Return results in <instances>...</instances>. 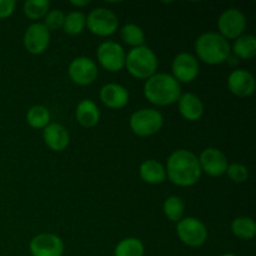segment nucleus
I'll return each instance as SVG.
<instances>
[{
	"mask_svg": "<svg viewBox=\"0 0 256 256\" xmlns=\"http://www.w3.org/2000/svg\"><path fill=\"white\" fill-rule=\"evenodd\" d=\"M70 4L75 8H82V6H86V5H89L90 2H88V0H84V2H78L76 0V2H74V0H72V2H70Z\"/></svg>",
	"mask_w": 256,
	"mask_h": 256,
	"instance_id": "nucleus-32",
	"label": "nucleus"
},
{
	"mask_svg": "<svg viewBox=\"0 0 256 256\" xmlns=\"http://www.w3.org/2000/svg\"><path fill=\"white\" fill-rule=\"evenodd\" d=\"M42 138L46 146L52 152H62L66 149L70 142L68 130L56 122H52L42 129Z\"/></svg>",
	"mask_w": 256,
	"mask_h": 256,
	"instance_id": "nucleus-17",
	"label": "nucleus"
},
{
	"mask_svg": "<svg viewBox=\"0 0 256 256\" xmlns=\"http://www.w3.org/2000/svg\"><path fill=\"white\" fill-rule=\"evenodd\" d=\"M229 179L234 182H245L249 179V170L245 165L239 164V162H234V164L228 165L226 172Z\"/></svg>",
	"mask_w": 256,
	"mask_h": 256,
	"instance_id": "nucleus-29",
	"label": "nucleus"
},
{
	"mask_svg": "<svg viewBox=\"0 0 256 256\" xmlns=\"http://www.w3.org/2000/svg\"><path fill=\"white\" fill-rule=\"evenodd\" d=\"M219 34L225 39H238L246 29V16L238 8L226 9L218 20Z\"/></svg>",
	"mask_w": 256,
	"mask_h": 256,
	"instance_id": "nucleus-8",
	"label": "nucleus"
},
{
	"mask_svg": "<svg viewBox=\"0 0 256 256\" xmlns=\"http://www.w3.org/2000/svg\"><path fill=\"white\" fill-rule=\"evenodd\" d=\"M198 159H199L202 172H206L209 176L212 178H219L224 175L229 165L226 155L216 148H206L202 150Z\"/></svg>",
	"mask_w": 256,
	"mask_h": 256,
	"instance_id": "nucleus-11",
	"label": "nucleus"
},
{
	"mask_svg": "<svg viewBox=\"0 0 256 256\" xmlns=\"http://www.w3.org/2000/svg\"><path fill=\"white\" fill-rule=\"evenodd\" d=\"M232 50L240 59H254L256 55V38L254 35L249 34L242 35L238 39H235Z\"/></svg>",
	"mask_w": 256,
	"mask_h": 256,
	"instance_id": "nucleus-21",
	"label": "nucleus"
},
{
	"mask_svg": "<svg viewBox=\"0 0 256 256\" xmlns=\"http://www.w3.org/2000/svg\"><path fill=\"white\" fill-rule=\"evenodd\" d=\"M162 212L165 216L172 222H179L182 219L185 212L184 202L179 196H169L164 202L162 205Z\"/></svg>",
	"mask_w": 256,
	"mask_h": 256,
	"instance_id": "nucleus-26",
	"label": "nucleus"
},
{
	"mask_svg": "<svg viewBox=\"0 0 256 256\" xmlns=\"http://www.w3.org/2000/svg\"><path fill=\"white\" fill-rule=\"evenodd\" d=\"M158 58L150 48L142 46L132 48L125 58V66L132 76L140 80H148L156 74Z\"/></svg>",
	"mask_w": 256,
	"mask_h": 256,
	"instance_id": "nucleus-4",
	"label": "nucleus"
},
{
	"mask_svg": "<svg viewBox=\"0 0 256 256\" xmlns=\"http://www.w3.org/2000/svg\"><path fill=\"white\" fill-rule=\"evenodd\" d=\"M222 256H236V255H234V254H224V255H222Z\"/></svg>",
	"mask_w": 256,
	"mask_h": 256,
	"instance_id": "nucleus-33",
	"label": "nucleus"
},
{
	"mask_svg": "<svg viewBox=\"0 0 256 256\" xmlns=\"http://www.w3.org/2000/svg\"><path fill=\"white\" fill-rule=\"evenodd\" d=\"M164 118L155 109H140L130 118V129L138 136H152L162 130Z\"/></svg>",
	"mask_w": 256,
	"mask_h": 256,
	"instance_id": "nucleus-5",
	"label": "nucleus"
},
{
	"mask_svg": "<svg viewBox=\"0 0 256 256\" xmlns=\"http://www.w3.org/2000/svg\"><path fill=\"white\" fill-rule=\"evenodd\" d=\"M176 234L182 244L190 248H199L208 240V229L196 218H182L176 224Z\"/></svg>",
	"mask_w": 256,
	"mask_h": 256,
	"instance_id": "nucleus-6",
	"label": "nucleus"
},
{
	"mask_svg": "<svg viewBox=\"0 0 256 256\" xmlns=\"http://www.w3.org/2000/svg\"><path fill=\"white\" fill-rule=\"evenodd\" d=\"M69 76L75 84L90 85L96 80L98 78V68L94 60L86 56H79L72 60L69 65Z\"/></svg>",
	"mask_w": 256,
	"mask_h": 256,
	"instance_id": "nucleus-13",
	"label": "nucleus"
},
{
	"mask_svg": "<svg viewBox=\"0 0 256 256\" xmlns=\"http://www.w3.org/2000/svg\"><path fill=\"white\" fill-rule=\"evenodd\" d=\"M255 78L250 72L236 69L228 78V88L238 98H248L255 92Z\"/></svg>",
	"mask_w": 256,
	"mask_h": 256,
	"instance_id": "nucleus-15",
	"label": "nucleus"
},
{
	"mask_svg": "<svg viewBox=\"0 0 256 256\" xmlns=\"http://www.w3.org/2000/svg\"><path fill=\"white\" fill-rule=\"evenodd\" d=\"M172 78L178 82H192L199 75V62L190 52H180L174 58L172 64Z\"/></svg>",
	"mask_w": 256,
	"mask_h": 256,
	"instance_id": "nucleus-10",
	"label": "nucleus"
},
{
	"mask_svg": "<svg viewBox=\"0 0 256 256\" xmlns=\"http://www.w3.org/2000/svg\"><path fill=\"white\" fill-rule=\"evenodd\" d=\"M24 46L32 55H40L48 49L50 42V32L42 22L32 24L24 34Z\"/></svg>",
	"mask_w": 256,
	"mask_h": 256,
	"instance_id": "nucleus-14",
	"label": "nucleus"
},
{
	"mask_svg": "<svg viewBox=\"0 0 256 256\" xmlns=\"http://www.w3.org/2000/svg\"><path fill=\"white\" fill-rule=\"evenodd\" d=\"M29 249L32 256H62L64 242L56 235L42 232L32 238Z\"/></svg>",
	"mask_w": 256,
	"mask_h": 256,
	"instance_id": "nucleus-12",
	"label": "nucleus"
},
{
	"mask_svg": "<svg viewBox=\"0 0 256 256\" xmlns=\"http://www.w3.org/2000/svg\"><path fill=\"white\" fill-rule=\"evenodd\" d=\"M65 14L60 9L50 10L46 15H45L44 25L48 30H59L62 29L64 25Z\"/></svg>",
	"mask_w": 256,
	"mask_h": 256,
	"instance_id": "nucleus-30",
	"label": "nucleus"
},
{
	"mask_svg": "<svg viewBox=\"0 0 256 256\" xmlns=\"http://www.w3.org/2000/svg\"><path fill=\"white\" fill-rule=\"evenodd\" d=\"M86 26V16L80 12H72L65 16L62 29L69 35H79Z\"/></svg>",
	"mask_w": 256,
	"mask_h": 256,
	"instance_id": "nucleus-27",
	"label": "nucleus"
},
{
	"mask_svg": "<svg viewBox=\"0 0 256 256\" xmlns=\"http://www.w3.org/2000/svg\"><path fill=\"white\" fill-rule=\"evenodd\" d=\"M120 36L122 40L126 45L132 48L142 46L145 42L144 30L136 24H126L120 30Z\"/></svg>",
	"mask_w": 256,
	"mask_h": 256,
	"instance_id": "nucleus-23",
	"label": "nucleus"
},
{
	"mask_svg": "<svg viewBox=\"0 0 256 256\" xmlns=\"http://www.w3.org/2000/svg\"><path fill=\"white\" fill-rule=\"evenodd\" d=\"M114 256H144V244L136 238L122 239L115 246Z\"/></svg>",
	"mask_w": 256,
	"mask_h": 256,
	"instance_id": "nucleus-24",
	"label": "nucleus"
},
{
	"mask_svg": "<svg viewBox=\"0 0 256 256\" xmlns=\"http://www.w3.org/2000/svg\"><path fill=\"white\" fill-rule=\"evenodd\" d=\"M144 95L152 104L168 106L178 102L182 95V86L172 75L156 72L145 82Z\"/></svg>",
	"mask_w": 256,
	"mask_h": 256,
	"instance_id": "nucleus-2",
	"label": "nucleus"
},
{
	"mask_svg": "<svg viewBox=\"0 0 256 256\" xmlns=\"http://www.w3.org/2000/svg\"><path fill=\"white\" fill-rule=\"evenodd\" d=\"M75 115H76L78 122L84 128L95 126L100 120L99 108L90 99H84L78 104Z\"/></svg>",
	"mask_w": 256,
	"mask_h": 256,
	"instance_id": "nucleus-20",
	"label": "nucleus"
},
{
	"mask_svg": "<svg viewBox=\"0 0 256 256\" xmlns=\"http://www.w3.org/2000/svg\"><path fill=\"white\" fill-rule=\"evenodd\" d=\"M178 108L182 116L188 122H198L204 115V104L200 98L192 92L180 95Z\"/></svg>",
	"mask_w": 256,
	"mask_h": 256,
	"instance_id": "nucleus-18",
	"label": "nucleus"
},
{
	"mask_svg": "<svg viewBox=\"0 0 256 256\" xmlns=\"http://www.w3.org/2000/svg\"><path fill=\"white\" fill-rule=\"evenodd\" d=\"M86 28L90 32L98 36H109L119 28V19L112 10L106 8H96L86 16Z\"/></svg>",
	"mask_w": 256,
	"mask_h": 256,
	"instance_id": "nucleus-7",
	"label": "nucleus"
},
{
	"mask_svg": "<svg viewBox=\"0 0 256 256\" xmlns=\"http://www.w3.org/2000/svg\"><path fill=\"white\" fill-rule=\"evenodd\" d=\"M195 52L198 58L205 64H222L230 58L232 48L229 42L219 32H209L200 35L195 42Z\"/></svg>",
	"mask_w": 256,
	"mask_h": 256,
	"instance_id": "nucleus-3",
	"label": "nucleus"
},
{
	"mask_svg": "<svg viewBox=\"0 0 256 256\" xmlns=\"http://www.w3.org/2000/svg\"><path fill=\"white\" fill-rule=\"evenodd\" d=\"M140 178L144 182L150 185H159L166 179V172L164 165L154 159L146 160L139 168Z\"/></svg>",
	"mask_w": 256,
	"mask_h": 256,
	"instance_id": "nucleus-19",
	"label": "nucleus"
},
{
	"mask_svg": "<svg viewBox=\"0 0 256 256\" xmlns=\"http://www.w3.org/2000/svg\"><path fill=\"white\" fill-rule=\"evenodd\" d=\"M16 2L14 0H0V19H6L12 16L15 10Z\"/></svg>",
	"mask_w": 256,
	"mask_h": 256,
	"instance_id": "nucleus-31",
	"label": "nucleus"
},
{
	"mask_svg": "<svg viewBox=\"0 0 256 256\" xmlns=\"http://www.w3.org/2000/svg\"><path fill=\"white\" fill-rule=\"evenodd\" d=\"M96 58L99 64L110 72H120L125 66L124 49L115 42H104L99 45L96 50Z\"/></svg>",
	"mask_w": 256,
	"mask_h": 256,
	"instance_id": "nucleus-9",
	"label": "nucleus"
},
{
	"mask_svg": "<svg viewBox=\"0 0 256 256\" xmlns=\"http://www.w3.org/2000/svg\"><path fill=\"white\" fill-rule=\"evenodd\" d=\"M26 122L34 129H44L50 124V112L42 105H34L26 112Z\"/></svg>",
	"mask_w": 256,
	"mask_h": 256,
	"instance_id": "nucleus-25",
	"label": "nucleus"
},
{
	"mask_svg": "<svg viewBox=\"0 0 256 256\" xmlns=\"http://www.w3.org/2000/svg\"><path fill=\"white\" fill-rule=\"evenodd\" d=\"M232 232L242 240H252L256 235V224L249 216H239L232 222Z\"/></svg>",
	"mask_w": 256,
	"mask_h": 256,
	"instance_id": "nucleus-22",
	"label": "nucleus"
},
{
	"mask_svg": "<svg viewBox=\"0 0 256 256\" xmlns=\"http://www.w3.org/2000/svg\"><path fill=\"white\" fill-rule=\"evenodd\" d=\"M100 100L109 109H122L129 102V92L122 85L110 82L100 89Z\"/></svg>",
	"mask_w": 256,
	"mask_h": 256,
	"instance_id": "nucleus-16",
	"label": "nucleus"
},
{
	"mask_svg": "<svg viewBox=\"0 0 256 256\" xmlns=\"http://www.w3.org/2000/svg\"><path fill=\"white\" fill-rule=\"evenodd\" d=\"M50 2L48 0H28L22 5V12L25 16L32 20H39L45 18L49 12Z\"/></svg>",
	"mask_w": 256,
	"mask_h": 256,
	"instance_id": "nucleus-28",
	"label": "nucleus"
},
{
	"mask_svg": "<svg viewBox=\"0 0 256 256\" xmlns=\"http://www.w3.org/2000/svg\"><path fill=\"white\" fill-rule=\"evenodd\" d=\"M165 172L172 184L182 188L192 186L202 176L199 159L194 152L185 149H179L170 155Z\"/></svg>",
	"mask_w": 256,
	"mask_h": 256,
	"instance_id": "nucleus-1",
	"label": "nucleus"
}]
</instances>
